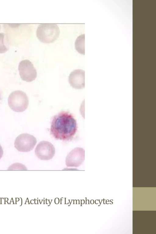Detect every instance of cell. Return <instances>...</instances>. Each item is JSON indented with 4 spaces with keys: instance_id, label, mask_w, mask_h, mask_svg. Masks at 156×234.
<instances>
[{
    "instance_id": "cell-1",
    "label": "cell",
    "mask_w": 156,
    "mask_h": 234,
    "mask_svg": "<svg viewBox=\"0 0 156 234\" xmlns=\"http://www.w3.org/2000/svg\"><path fill=\"white\" fill-rule=\"evenodd\" d=\"M77 128L76 121L73 115L69 112L62 111L53 118L50 132L55 139L69 141L73 138Z\"/></svg>"
},
{
    "instance_id": "cell-8",
    "label": "cell",
    "mask_w": 156,
    "mask_h": 234,
    "mask_svg": "<svg viewBox=\"0 0 156 234\" xmlns=\"http://www.w3.org/2000/svg\"><path fill=\"white\" fill-rule=\"evenodd\" d=\"M69 82L70 86L76 89L85 87V71L81 69H76L72 72L69 77Z\"/></svg>"
},
{
    "instance_id": "cell-3",
    "label": "cell",
    "mask_w": 156,
    "mask_h": 234,
    "mask_svg": "<svg viewBox=\"0 0 156 234\" xmlns=\"http://www.w3.org/2000/svg\"><path fill=\"white\" fill-rule=\"evenodd\" d=\"M8 103L9 107L13 111L17 112H22L27 108L29 99L25 92L21 90H16L9 95Z\"/></svg>"
},
{
    "instance_id": "cell-7",
    "label": "cell",
    "mask_w": 156,
    "mask_h": 234,
    "mask_svg": "<svg viewBox=\"0 0 156 234\" xmlns=\"http://www.w3.org/2000/svg\"><path fill=\"white\" fill-rule=\"evenodd\" d=\"M85 159V151L82 148L76 147L67 155L66 160L68 167H77L83 162Z\"/></svg>"
},
{
    "instance_id": "cell-4",
    "label": "cell",
    "mask_w": 156,
    "mask_h": 234,
    "mask_svg": "<svg viewBox=\"0 0 156 234\" xmlns=\"http://www.w3.org/2000/svg\"><path fill=\"white\" fill-rule=\"evenodd\" d=\"M37 142L36 138L28 133H23L16 139L14 147L19 151L28 152L32 150Z\"/></svg>"
},
{
    "instance_id": "cell-12",
    "label": "cell",
    "mask_w": 156,
    "mask_h": 234,
    "mask_svg": "<svg viewBox=\"0 0 156 234\" xmlns=\"http://www.w3.org/2000/svg\"><path fill=\"white\" fill-rule=\"evenodd\" d=\"M0 98H1V94H0Z\"/></svg>"
},
{
    "instance_id": "cell-11",
    "label": "cell",
    "mask_w": 156,
    "mask_h": 234,
    "mask_svg": "<svg viewBox=\"0 0 156 234\" xmlns=\"http://www.w3.org/2000/svg\"><path fill=\"white\" fill-rule=\"evenodd\" d=\"M3 150L2 147L0 145V159L2 158L3 154Z\"/></svg>"
},
{
    "instance_id": "cell-10",
    "label": "cell",
    "mask_w": 156,
    "mask_h": 234,
    "mask_svg": "<svg viewBox=\"0 0 156 234\" xmlns=\"http://www.w3.org/2000/svg\"><path fill=\"white\" fill-rule=\"evenodd\" d=\"M4 37L5 34L4 33L0 34V53H4L8 49V48L5 43Z\"/></svg>"
},
{
    "instance_id": "cell-5",
    "label": "cell",
    "mask_w": 156,
    "mask_h": 234,
    "mask_svg": "<svg viewBox=\"0 0 156 234\" xmlns=\"http://www.w3.org/2000/svg\"><path fill=\"white\" fill-rule=\"evenodd\" d=\"M18 69L21 78L24 81L30 82L37 77V70L33 64L28 60L20 62L19 65Z\"/></svg>"
},
{
    "instance_id": "cell-2",
    "label": "cell",
    "mask_w": 156,
    "mask_h": 234,
    "mask_svg": "<svg viewBox=\"0 0 156 234\" xmlns=\"http://www.w3.org/2000/svg\"><path fill=\"white\" fill-rule=\"evenodd\" d=\"M59 34V27L54 24H41L36 31V35L39 40L45 43L54 42L58 38Z\"/></svg>"
},
{
    "instance_id": "cell-9",
    "label": "cell",
    "mask_w": 156,
    "mask_h": 234,
    "mask_svg": "<svg viewBox=\"0 0 156 234\" xmlns=\"http://www.w3.org/2000/svg\"><path fill=\"white\" fill-rule=\"evenodd\" d=\"M75 48L81 54L84 55V34L79 36L75 43Z\"/></svg>"
},
{
    "instance_id": "cell-13",
    "label": "cell",
    "mask_w": 156,
    "mask_h": 234,
    "mask_svg": "<svg viewBox=\"0 0 156 234\" xmlns=\"http://www.w3.org/2000/svg\"></svg>"
},
{
    "instance_id": "cell-6",
    "label": "cell",
    "mask_w": 156,
    "mask_h": 234,
    "mask_svg": "<svg viewBox=\"0 0 156 234\" xmlns=\"http://www.w3.org/2000/svg\"><path fill=\"white\" fill-rule=\"evenodd\" d=\"M36 155L42 160H48L52 159L55 153L54 145L50 142L42 141L37 146L35 150Z\"/></svg>"
}]
</instances>
